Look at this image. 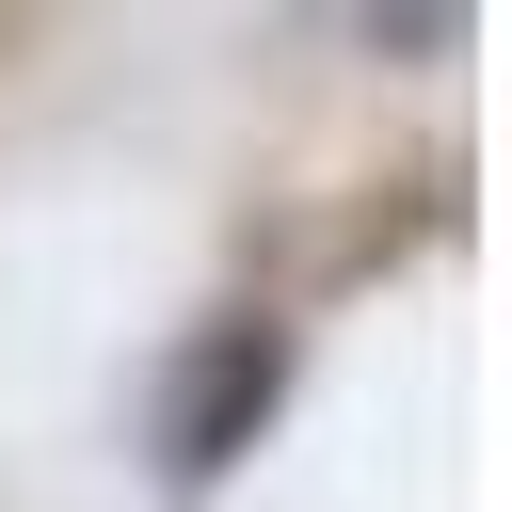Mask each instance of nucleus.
I'll list each match as a JSON object with an SVG mask.
<instances>
[{"label":"nucleus","instance_id":"1","mask_svg":"<svg viewBox=\"0 0 512 512\" xmlns=\"http://www.w3.org/2000/svg\"><path fill=\"white\" fill-rule=\"evenodd\" d=\"M272 400H288V320H208L192 368H176V400H160V464L176 480H224Z\"/></svg>","mask_w":512,"mask_h":512}]
</instances>
